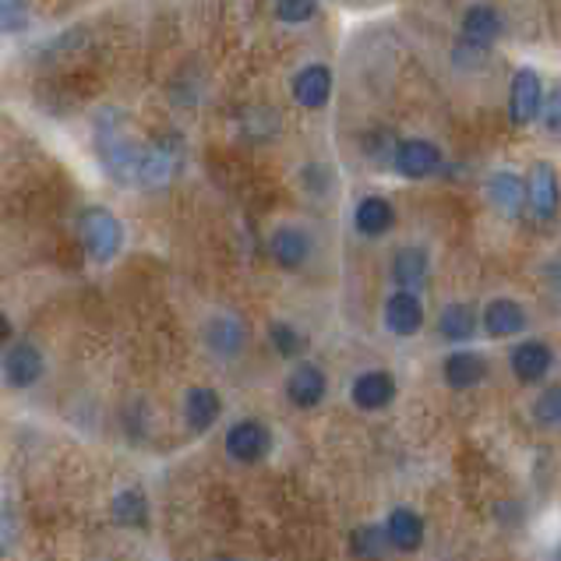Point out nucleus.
Listing matches in <instances>:
<instances>
[{
    "mask_svg": "<svg viewBox=\"0 0 561 561\" xmlns=\"http://www.w3.org/2000/svg\"><path fill=\"white\" fill-rule=\"evenodd\" d=\"M78 230H82V244L95 262L117 259V251L124 248V227L110 208H85Z\"/></svg>",
    "mask_w": 561,
    "mask_h": 561,
    "instance_id": "nucleus-1",
    "label": "nucleus"
},
{
    "mask_svg": "<svg viewBox=\"0 0 561 561\" xmlns=\"http://www.w3.org/2000/svg\"><path fill=\"white\" fill-rule=\"evenodd\" d=\"M392 167L410 181H424V178H435V173L445 167V156H442V149L435 146V141L407 138V141H399V146H396Z\"/></svg>",
    "mask_w": 561,
    "mask_h": 561,
    "instance_id": "nucleus-2",
    "label": "nucleus"
},
{
    "mask_svg": "<svg viewBox=\"0 0 561 561\" xmlns=\"http://www.w3.org/2000/svg\"><path fill=\"white\" fill-rule=\"evenodd\" d=\"M540 106H543V82L540 75L523 68L516 78H512V92H508V114L516 127H526L540 117Z\"/></svg>",
    "mask_w": 561,
    "mask_h": 561,
    "instance_id": "nucleus-3",
    "label": "nucleus"
},
{
    "mask_svg": "<svg viewBox=\"0 0 561 561\" xmlns=\"http://www.w3.org/2000/svg\"><path fill=\"white\" fill-rule=\"evenodd\" d=\"M311 233L308 230H300V227H279V230H272L268 237V254H272V262H276L279 268L286 272H294L300 265H308L311 259Z\"/></svg>",
    "mask_w": 561,
    "mask_h": 561,
    "instance_id": "nucleus-4",
    "label": "nucleus"
},
{
    "mask_svg": "<svg viewBox=\"0 0 561 561\" xmlns=\"http://www.w3.org/2000/svg\"><path fill=\"white\" fill-rule=\"evenodd\" d=\"M272 448V431L262 421H240L227 431V453L237 462H259Z\"/></svg>",
    "mask_w": 561,
    "mask_h": 561,
    "instance_id": "nucleus-5",
    "label": "nucleus"
},
{
    "mask_svg": "<svg viewBox=\"0 0 561 561\" xmlns=\"http://www.w3.org/2000/svg\"><path fill=\"white\" fill-rule=\"evenodd\" d=\"M385 329L392 335H416L424 329V304L413 290H396L385 300Z\"/></svg>",
    "mask_w": 561,
    "mask_h": 561,
    "instance_id": "nucleus-6",
    "label": "nucleus"
},
{
    "mask_svg": "<svg viewBox=\"0 0 561 561\" xmlns=\"http://www.w3.org/2000/svg\"><path fill=\"white\" fill-rule=\"evenodd\" d=\"M480 325L491 335V340H512V335L526 332V311L519 300L512 297H494L484 314H480Z\"/></svg>",
    "mask_w": 561,
    "mask_h": 561,
    "instance_id": "nucleus-7",
    "label": "nucleus"
},
{
    "mask_svg": "<svg viewBox=\"0 0 561 561\" xmlns=\"http://www.w3.org/2000/svg\"><path fill=\"white\" fill-rule=\"evenodd\" d=\"M526 205H530L543 222H551L558 216L561 191H558V173L548 163H537L530 170V181H526Z\"/></svg>",
    "mask_w": 561,
    "mask_h": 561,
    "instance_id": "nucleus-8",
    "label": "nucleus"
},
{
    "mask_svg": "<svg viewBox=\"0 0 561 561\" xmlns=\"http://www.w3.org/2000/svg\"><path fill=\"white\" fill-rule=\"evenodd\" d=\"M508 364H512V375H516L523 385H537V381L548 378L551 364H554V354H551L548 343L526 340V343H519L516 350H512Z\"/></svg>",
    "mask_w": 561,
    "mask_h": 561,
    "instance_id": "nucleus-9",
    "label": "nucleus"
},
{
    "mask_svg": "<svg viewBox=\"0 0 561 561\" xmlns=\"http://www.w3.org/2000/svg\"><path fill=\"white\" fill-rule=\"evenodd\" d=\"M290 92L304 110H322L332 100V71L325 64H308L294 75Z\"/></svg>",
    "mask_w": 561,
    "mask_h": 561,
    "instance_id": "nucleus-10",
    "label": "nucleus"
},
{
    "mask_svg": "<svg viewBox=\"0 0 561 561\" xmlns=\"http://www.w3.org/2000/svg\"><path fill=\"white\" fill-rule=\"evenodd\" d=\"M138 156L141 149L127 141V135L121 131H100V159L103 167L114 173L117 181H131L138 173Z\"/></svg>",
    "mask_w": 561,
    "mask_h": 561,
    "instance_id": "nucleus-11",
    "label": "nucleus"
},
{
    "mask_svg": "<svg viewBox=\"0 0 561 561\" xmlns=\"http://www.w3.org/2000/svg\"><path fill=\"white\" fill-rule=\"evenodd\" d=\"M325 389H329L325 371L314 364H300V367H294V375L286 378V396H290V403L300 410H311V407L322 403Z\"/></svg>",
    "mask_w": 561,
    "mask_h": 561,
    "instance_id": "nucleus-12",
    "label": "nucleus"
},
{
    "mask_svg": "<svg viewBox=\"0 0 561 561\" xmlns=\"http://www.w3.org/2000/svg\"><path fill=\"white\" fill-rule=\"evenodd\" d=\"M427 272H431V262H427V251L424 248H399L392 254V265H389V276L399 290H421L427 283Z\"/></svg>",
    "mask_w": 561,
    "mask_h": 561,
    "instance_id": "nucleus-13",
    "label": "nucleus"
},
{
    "mask_svg": "<svg viewBox=\"0 0 561 561\" xmlns=\"http://www.w3.org/2000/svg\"><path fill=\"white\" fill-rule=\"evenodd\" d=\"M502 36V14L488 4H473L462 14V43L473 50H488V46Z\"/></svg>",
    "mask_w": 561,
    "mask_h": 561,
    "instance_id": "nucleus-14",
    "label": "nucleus"
},
{
    "mask_svg": "<svg viewBox=\"0 0 561 561\" xmlns=\"http://www.w3.org/2000/svg\"><path fill=\"white\" fill-rule=\"evenodd\" d=\"M442 378L448 389H473L488 378V360L473 354V350H459V354H448L445 364H442Z\"/></svg>",
    "mask_w": 561,
    "mask_h": 561,
    "instance_id": "nucleus-15",
    "label": "nucleus"
},
{
    "mask_svg": "<svg viewBox=\"0 0 561 561\" xmlns=\"http://www.w3.org/2000/svg\"><path fill=\"white\" fill-rule=\"evenodd\" d=\"M4 378L11 389H28L43 378V354L32 343H19L4 357Z\"/></svg>",
    "mask_w": 561,
    "mask_h": 561,
    "instance_id": "nucleus-16",
    "label": "nucleus"
},
{
    "mask_svg": "<svg viewBox=\"0 0 561 561\" xmlns=\"http://www.w3.org/2000/svg\"><path fill=\"white\" fill-rule=\"evenodd\" d=\"M350 396L360 410H385L396 399V378L389 371H364L357 375Z\"/></svg>",
    "mask_w": 561,
    "mask_h": 561,
    "instance_id": "nucleus-17",
    "label": "nucleus"
},
{
    "mask_svg": "<svg viewBox=\"0 0 561 561\" xmlns=\"http://www.w3.org/2000/svg\"><path fill=\"white\" fill-rule=\"evenodd\" d=\"M354 227L360 237H385L396 227V208L392 202H385L381 195H367L360 198L357 213H354Z\"/></svg>",
    "mask_w": 561,
    "mask_h": 561,
    "instance_id": "nucleus-18",
    "label": "nucleus"
},
{
    "mask_svg": "<svg viewBox=\"0 0 561 561\" xmlns=\"http://www.w3.org/2000/svg\"><path fill=\"white\" fill-rule=\"evenodd\" d=\"M205 343L216 350L219 357H237L248 343V329L230 314H219L205 325Z\"/></svg>",
    "mask_w": 561,
    "mask_h": 561,
    "instance_id": "nucleus-19",
    "label": "nucleus"
},
{
    "mask_svg": "<svg viewBox=\"0 0 561 561\" xmlns=\"http://www.w3.org/2000/svg\"><path fill=\"white\" fill-rule=\"evenodd\" d=\"M385 537L396 551H416L424 543V519L413 508H396L385 523Z\"/></svg>",
    "mask_w": 561,
    "mask_h": 561,
    "instance_id": "nucleus-20",
    "label": "nucleus"
},
{
    "mask_svg": "<svg viewBox=\"0 0 561 561\" xmlns=\"http://www.w3.org/2000/svg\"><path fill=\"white\" fill-rule=\"evenodd\" d=\"M173 167H178V156H173L167 146H149V149H141V156H138L135 181L146 184V187H163L173 178Z\"/></svg>",
    "mask_w": 561,
    "mask_h": 561,
    "instance_id": "nucleus-21",
    "label": "nucleus"
},
{
    "mask_svg": "<svg viewBox=\"0 0 561 561\" xmlns=\"http://www.w3.org/2000/svg\"><path fill=\"white\" fill-rule=\"evenodd\" d=\"M222 413V399L216 389H208V385H198V389H191L187 399H184V416L191 431H208Z\"/></svg>",
    "mask_w": 561,
    "mask_h": 561,
    "instance_id": "nucleus-22",
    "label": "nucleus"
},
{
    "mask_svg": "<svg viewBox=\"0 0 561 561\" xmlns=\"http://www.w3.org/2000/svg\"><path fill=\"white\" fill-rule=\"evenodd\" d=\"M488 195L502 216H519L526 208V184L516 178V173H494L488 181Z\"/></svg>",
    "mask_w": 561,
    "mask_h": 561,
    "instance_id": "nucleus-23",
    "label": "nucleus"
},
{
    "mask_svg": "<svg viewBox=\"0 0 561 561\" xmlns=\"http://www.w3.org/2000/svg\"><path fill=\"white\" fill-rule=\"evenodd\" d=\"M438 332H442V340L448 343H467L473 340V332H477V311L470 308V304H448V308L438 314Z\"/></svg>",
    "mask_w": 561,
    "mask_h": 561,
    "instance_id": "nucleus-24",
    "label": "nucleus"
},
{
    "mask_svg": "<svg viewBox=\"0 0 561 561\" xmlns=\"http://www.w3.org/2000/svg\"><path fill=\"white\" fill-rule=\"evenodd\" d=\"M268 343H272V350H276L279 357H300L304 346H308V340H304V335L294 325H286V322H272L268 325Z\"/></svg>",
    "mask_w": 561,
    "mask_h": 561,
    "instance_id": "nucleus-25",
    "label": "nucleus"
},
{
    "mask_svg": "<svg viewBox=\"0 0 561 561\" xmlns=\"http://www.w3.org/2000/svg\"><path fill=\"white\" fill-rule=\"evenodd\" d=\"M392 543L389 537H385V526H367V530H357L354 534V551L357 558H367V561H378L385 558V551H389Z\"/></svg>",
    "mask_w": 561,
    "mask_h": 561,
    "instance_id": "nucleus-26",
    "label": "nucleus"
},
{
    "mask_svg": "<svg viewBox=\"0 0 561 561\" xmlns=\"http://www.w3.org/2000/svg\"><path fill=\"white\" fill-rule=\"evenodd\" d=\"M146 499H141V491H124L117 494L114 502V519L124 523V526H141L146 523Z\"/></svg>",
    "mask_w": 561,
    "mask_h": 561,
    "instance_id": "nucleus-27",
    "label": "nucleus"
},
{
    "mask_svg": "<svg viewBox=\"0 0 561 561\" xmlns=\"http://www.w3.org/2000/svg\"><path fill=\"white\" fill-rule=\"evenodd\" d=\"M28 22H32L28 0H0V32L14 36V32H25Z\"/></svg>",
    "mask_w": 561,
    "mask_h": 561,
    "instance_id": "nucleus-28",
    "label": "nucleus"
},
{
    "mask_svg": "<svg viewBox=\"0 0 561 561\" xmlns=\"http://www.w3.org/2000/svg\"><path fill=\"white\" fill-rule=\"evenodd\" d=\"M534 416H537V424H543V427H558L561 424V385H551V389H543L537 396Z\"/></svg>",
    "mask_w": 561,
    "mask_h": 561,
    "instance_id": "nucleus-29",
    "label": "nucleus"
},
{
    "mask_svg": "<svg viewBox=\"0 0 561 561\" xmlns=\"http://www.w3.org/2000/svg\"><path fill=\"white\" fill-rule=\"evenodd\" d=\"M318 14V0H276V19L286 25H304Z\"/></svg>",
    "mask_w": 561,
    "mask_h": 561,
    "instance_id": "nucleus-30",
    "label": "nucleus"
},
{
    "mask_svg": "<svg viewBox=\"0 0 561 561\" xmlns=\"http://www.w3.org/2000/svg\"><path fill=\"white\" fill-rule=\"evenodd\" d=\"M540 114H543V124H548V131L561 135V85H554V92L543 100Z\"/></svg>",
    "mask_w": 561,
    "mask_h": 561,
    "instance_id": "nucleus-31",
    "label": "nucleus"
},
{
    "mask_svg": "<svg viewBox=\"0 0 561 561\" xmlns=\"http://www.w3.org/2000/svg\"><path fill=\"white\" fill-rule=\"evenodd\" d=\"M11 340V322H8V314L0 311V346H4Z\"/></svg>",
    "mask_w": 561,
    "mask_h": 561,
    "instance_id": "nucleus-32",
    "label": "nucleus"
},
{
    "mask_svg": "<svg viewBox=\"0 0 561 561\" xmlns=\"http://www.w3.org/2000/svg\"><path fill=\"white\" fill-rule=\"evenodd\" d=\"M551 561H561V548H558V551H554V558H551Z\"/></svg>",
    "mask_w": 561,
    "mask_h": 561,
    "instance_id": "nucleus-33",
    "label": "nucleus"
}]
</instances>
